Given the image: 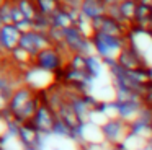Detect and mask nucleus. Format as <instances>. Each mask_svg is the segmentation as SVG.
<instances>
[{
    "mask_svg": "<svg viewBox=\"0 0 152 150\" xmlns=\"http://www.w3.org/2000/svg\"><path fill=\"white\" fill-rule=\"evenodd\" d=\"M106 15H108L110 18L116 20V21H119V23H124V25H129V23H126V21H124V18H123V15H121V10H119V5L106 7Z\"/></svg>",
    "mask_w": 152,
    "mask_h": 150,
    "instance_id": "aec40b11",
    "label": "nucleus"
},
{
    "mask_svg": "<svg viewBox=\"0 0 152 150\" xmlns=\"http://www.w3.org/2000/svg\"><path fill=\"white\" fill-rule=\"evenodd\" d=\"M18 29H20L21 34H25V33H30L33 31V20H23L21 23H18V25H15Z\"/></svg>",
    "mask_w": 152,
    "mask_h": 150,
    "instance_id": "412c9836",
    "label": "nucleus"
},
{
    "mask_svg": "<svg viewBox=\"0 0 152 150\" xmlns=\"http://www.w3.org/2000/svg\"><path fill=\"white\" fill-rule=\"evenodd\" d=\"M53 135L57 137V139H67L70 140V135H72V130L62 122V121L57 117L56 122H54V127H53Z\"/></svg>",
    "mask_w": 152,
    "mask_h": 150,
    "instance_id": "a211bd4d",
    "label": "nucleus"
},
{
    "mask_svg": "<svg viewBox=\"0 0 152 150\" xmlns=\"http://www.w3.org/2000/svg\"><path fill=\"white\" fill-rule=\"evenodd\" d=\"M51 18L49 16H44L41 13H38L33 20V31H38V33H49L51 29Z\"/></svg>",
    "mask_w": 152,
    "mask_h": 150,
    "instance_id": "f3484780",
    "label": "nucleus"
},
{
    "mask_svg": "<svg viewBox=\"0 0 152 150\" xmlns=\"http://www.w3.org/2000/svg\"><path fill=\"white\" fill-rule=\"evenodd\" d=\"M118 64L121 65L124 70H139V68L149 67L145 57L142 55V52L139 51V47L134 44V42L128 44L124 49H123V52L118 57Z\"/></svg>",
    "mask_w": 152,
    "mask_h": 150,
    "instance_id": "20e7f679",
    "label": "nucleus"
},
{
    "mask_svg": "<svg viewBox=\"0 0 152 150\" xmlns=\"http://www.w3.org/2000/svg\"><path fill=\"white\" fill-rule=\"evenodd\" d=\"M66 46L72 54H83V55H92L95 54L93 51L92 39L85 36L77 26L66 29Z\"/></svg>",
    "mask_w": 152,
    "mask_h": 150,
    "instance_id": "7ed1b4c3",
    "label": "nucleus"
},
{
    "mask_svg": "<svg viewBox=\"0 0 152 150\" xmlns=\"http://www.w3.org/2000/svg\"><path fill=\"white\" fill-rule=\"evenodd\" d=\"M48 34H49L51 41L54 42V46H61V44H64V41H66V29L51 26V29H49Z\"/></svg>",
    "mask_w": 152,
    "mask_h": 150,
    "instance_id": "6ab92c4d",
    "label": "nucleus"
},
{
    "mask_svg": "<svg viewBox=\"0 0 152 150\" xmlns=\"http://www.w3.org/2000/svg\"><path fill=\"white\" fill-rule=\"evenodd\" d=\"M151 10H152V7H151Z\"/></svg>",
    "mask_w": 152,
    "mask_h": 150,
    "instance_id": "c85d7f7f",
    "label": "nucleus"
},
{
    "mask_svg": "<svg viewBox=\"0 0 152 150\" xmlns=\"http://www.w3.org/2000/svg\"><path fill=\"white\" fill-rule=\"evenodd\" d=\"M36 95H38V91H34L31 87H28V85H25V83L20 85V87L13 91V95H12L10 106H8V111H10L12 117L18 116V114L28 106V103L36 98Z\"/></svg>",
    "mask_w": 152,
    "mask_h": 150,
    "instance_id": "423d86ee",
    "label": "nucleus"
},
{
    "mask_svg": "<svg viewBox=\"0 0 152 150\" xmlns=\"http://www.w3.org/2000/svg\"><path fill=\"white\" fill-rule=\"evenodd\" d=\"M142 103H144L145 108L152 109V90L151 91H145V93H144V96H142Z\"/></svg>",
    "mask_w": 152,
    "mask_h": 150,
    "instance_id": "4be33fe9",
    "label": "nucleus"
},
{
    "mask_svg": "<svg viewBox=\"0 0 152 150\" xmlns=\"http://www.w3.org/2000/svg\"><path fill=\"white\" fill-rule=\"evenodd\" d=\"M147 34H149V36H151V39H152V33H147Z\"/></svg>",
    "mask_w": 152,
    "mask_h": 150,
    "instance_id": "a878e982",
    "label": "nucleus"
},
{
    "mask_svg": "<svg viewBox=\"0 0 152 150\" xmlns=\"http://www.w3.org/2000/svg\"><path fill=\"white\" fill-rule=\"evenodd\" d=\"M21 33L15 25H2L0 26V49L4 54H10L20 46Z\"/></svg>",
    "mask_w": 152,
    "mask_h": 150,
    "instance_id": "0eeeda50",
    "label": "nucleus"
},
{
    "mask_svg": "<svg viewBox=\"0 0 152 150\" xmlns=\"http://www.w3.org/2000/svg\"><path fill=\"white\" fill-rule=\"evenodd\" d=\"M121 2H134V0H119V3ZM136 2H137V0H136Z\"/></svg>",
    "mask_w": 152,
    "mask_h": 150,
    "instance_id": "393cba45",
    "label": "nucleus"
},
{
    "mask_svg": "<svg viewBox=\"0 0 152 150\" xmlns=\"http://www.w3.org/2000/svg\"><path fill=\"white\" fill-rule=\"evenodd\" d=\"M119 10H121V15L124 18V21L132 26V23L136 20V12H137V2L136 0L134 2H121L119 3Z\"/></svg>",
    "mask_w": 152,
    "mask_h": 150,
    "instance_id": "4468645a",
    "label": "nucleus"
},
{
    "mask_svg": "<svg viewBox=\"0 0 152 150\" xmlns=\"http://www.w3.org/2000/svg\"><path fill=\"white\" fill-rule=\"evenodd\" d=\"M66 67L74 68V70H80V72H87V55L83 54H72L67 60Z\"/></svg>",
    "mask_w": 152,
    "mask_h": 150,
    "instance_id": "dca6fc26",
    "label": "nucleus"
},
{
    "mask_svg": "<svg viewBox=\"0 0 152 150\" xmlns=\"http://www.w3.org/2000/svg\"><path fill=\"white\" fill-rule=\"evenodd\" d=\"M106 7H113V5H119V0H103Z\"/></svg>",
    "mask_w": 152,
    "mask_h": 150,
    "instance_id": "5701e85b",
    "label": "nucleus"
},
{
    "mask_svg": "<svg viewBox=\"0 0 152 150\" xmlns=\"http://www.w3.org/2000/svg\"><path fill=\"white\" fill-rule=\"evenodd\" d=\"M20 47L25 49L26 52H30L33 57H36V55L39 54V49H38V46H36V38H34V31H30V33L21 34Z\"/></svg>",
    "mask_w": 152,
    "mask_h": 150,
    "instance_id": "ddd939ff",
    "label": "nucleus"
},
{
    "mask_svg": "<svg viewBox=\"0 0 152 150\" xmlns=\"http://www.w3.org/2000/svg\"><path fill=\"white\" fill-rule=\"evenodd\" d=\"M13 2L18 5V8L25 13V16L28 20H34V16L38 15V8H36L34 0H13Z\"/></svg>",
    "mask_w": 152,
    "mask_h": 150,
    "instance_id": "2eb2a0df",
    "label": "nucleus"
},
{
    "mask_svg": "<svg viewBox=\"0 0 152 150\" xmlns=\"http://www.w3.org/2000/svg\"><path fill=\"white\" fill-rule=\"evenodd\" d=\"M57 117H59L61 121H62L64 124H66L67 127H69L70 130H75L79 129L80 126H82V121L79 119V116H77V113L74 111V108L70 106V103H64L62 106L59 108V111H57Z\"/></svg>",
    "mask_w": 152,
    "mask_h": 150,
    "instance_id": "9d476101",
    "label": "nucleus"
},
{
    "mask_svg": "<svg viewBox=\"0 0 152 150\" xmlns=\"http://www.w3.org/2000/svg\"><path fill=\"white\" fill-rule=\"evenodd\" d=\"M105 68L106 67H105V64H103V60L96 54L87 55V74H88L93 80H98V78L102 77Z\"/></svg>",
    "mask_w": 152,
    "mask_h": 150,
    "instance_id": "9b49d317",
    "label": "nucleus"
},
{
    "mask_svg": "<svg viewBox=\"0 0 152 150\" xmlns=\"http://www.w3.org/2000/svg\"><path fill=\"white\" fill-rule=\"evenodd\" d=\"M90 39L93 44V51L102 60H106V59L118 60L123 49L132 42V33L128 38H118V36L105 34V33H93Z\"/></svg>",
    "mask_w": 152,
    "mask_h": 150,
    "instance_id": "f257e3e1",
    "label": "nucleus"
},
{
    "mask_svg": "<svg viewBox=\"0 0 152 150\" xmlns=\"http://www.w3.org/2000/svg\"><path fill=\"white\" fill-rule=\"evenodd\" d=\"M151 126H152V119H151Z\"/></svg>",
    "mask_w": 152,
    "mask_h": 150,
    "instance_id": "cd10ccee",
    "label": "nucleus"
},
{
    "mask_svg": "<svg viewBox=\"0 0 152 150\" xmlns=\"http://www.w3.org/2000/svg\"><path fill=\"white\" fill-rule=\"evenodd\" d=\"M102 132L105 142L110 147L123 145L126 137L129 135V122L119 119V117H113V119H108L102 126Z\"/></svg>",
    "mask_w": 152,
    "mask_h": 150,
    "instance_id": "f03ea898",
    "label": "nucleus"
},
{
    "mask_svg": "<svg viewBox=\"0 0 152 150\" xmlns=\"http://www.w3.org/2000/svg\"><path fill=\"white\" fill-rule=\"evenodd\" d=\"M34 3H36L38 13H41L44 16H49V18L62 8V2L61 0H34Z\"/></svg>",
    "mask_w": 152,
    "mask_h": 150,
    "instance_id": "f8f14e48",
    "label": "nucleus"
},
{
    "mask_svg": "<svg viewBox=\"0 0 152 150\" xmlns=\"http://www.w3.org/2000/svg\"><path fill=\"white\" fill-rule=\"evenodd\" d=\"M56 119H57V114L54 113L48 104L41 103L39 109L36 111L34 117L30 122L36 127L39 134H43V135H53V127H54Z\"/></svg>",
    "mask_w": 152,
    "mask_h": 150,
    "instance_id": "39448f33",
    "label": "nucleus"
},
{
    "mask_svg": "<svg viewBox=\"0 0 152 150\" xmlns=\"http://www.w3.org/2000/svg\"><path fill=\"white\" fill-rule=\"evenodd\" d=\"M80 13L88 20H95L106 15V5L103 0H82Z\"/></svg>",
    "mask_w": 152,
    "mask_h": 150,
    "instance_id": "1a4fd4ad",
    "label": "nucleus"
},
{
    "mask_svg": "<svg viewBox=\"0 0 152 150\" xmlns=\"http://www.w3.org/2000/svg\"><path fill=\"white\" fill-rule=\"evenodd\" d=\"M139 5H145V7H152V0H137Z\"/></svg>",
    "mask_w": 152,
    "mask_h": 150,
    "instance_id": "b1692460",
    "label": "nucleus"
},
{
    "mask_svg": "<svg viewBox=\"0 0 152 150\" xmlns=\"http://www.w3.org/2000/svg\"><path fill=\"white\" fill-rule=\"evenodd\" d=\"M2 75H4V74H2V72H0V77H2Z\"/></svg>",
    "mask_w": 152,
    "mask_h": 150,
    "instance_id": "bb28decb",
    "label": "nucleus"
},
{
    "mask_svg": "<svg viewBox=\"0 0 152 150\" xmlns=\"http://www.w3.org/2000/svg\"><path fill=\"white\" fill-rule=\"evenodd\" d=\"M18 139L25 147H38V149H41L44 142V135L38 132V129L31 122H25L20 126Z\"/></svg>",
    "mask_w": 152,
    "mask_h": 150,
    "instance_id": "6e6552de",
    "label": "nucleus"
}]
</instances>
